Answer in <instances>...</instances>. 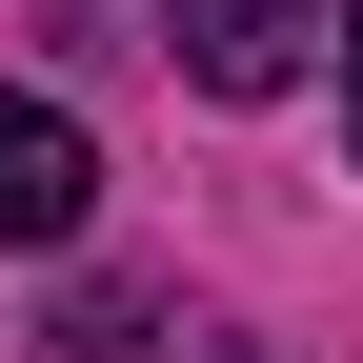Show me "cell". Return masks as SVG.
Masks as SVG:
<instances>
[{
    "label": "cell",
    "mask_w": 363,
    "mask_h": 363,
    "mask_svg": "<svg viewBox=\"0 0 363 363\" xmlns=\"http://www.w3.org/2000/svg\"><path fill=\"white\" fill-rule=\"evenodd\" d=\"M101 222V142H81V101H21L0 81V242H81Z\"/></svg>",
    "instance_id": "1"
},
{
    "label": "cell",
    "mask_w": 363,
    "mask_h": 363,
    "mask_svg": "<svg viewBox=\"0 0 363 363\" xmlns=\"http://www.w3.org/2000/svg\"><path fill=\"white\" fill-rule=\"evenodd\" d=\"M162 40H182V81H222V101H283L303 40H323V0H162Z\"/></svg>",
    "instance_id": "2"
},
{
    "label": "cell",
    "mask_w": 363,
    "mask_h": 363,
    "mask_svg": "<svg viewBox=\"0 0 363 363\" xmlns=\"http://www.w3.org/2000/svg\"><path fill=\"white\" fill-rule=\"evenodd\" d=\"M142 323H162V303H142V283H101V303L61 323V363H142Z\"/></svg>",
    "instance_id": "3"
},
{
    "label": "cell",
    "mask_w": 363,
    "mask_h": 363,
    "mask_svg": "<svg viewBox=\"0 0 363 363\" xmlns=\"http://www.w3.org/2000/svg\"><path fill=\"white\" fill-rule=\"evenodd\" d=\"M343 142H363V21H343Z\"/></svg>",
    "instance_id": "4"
}]
</instances>
